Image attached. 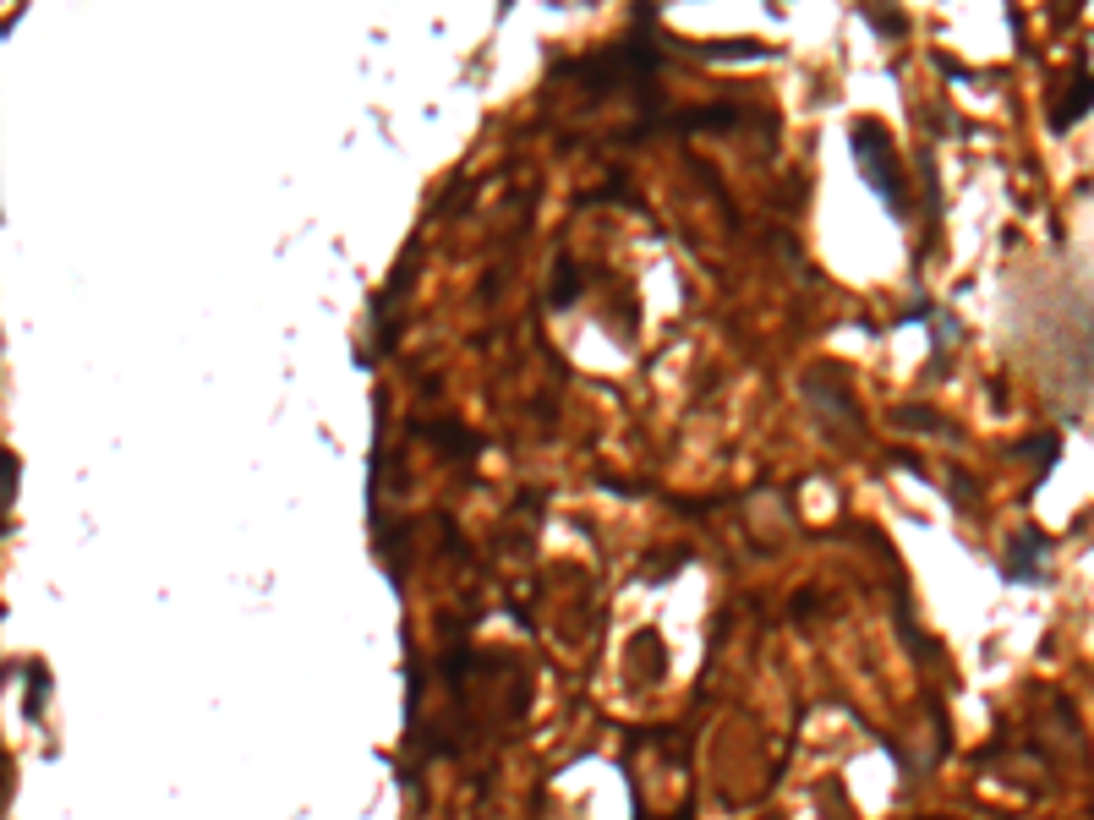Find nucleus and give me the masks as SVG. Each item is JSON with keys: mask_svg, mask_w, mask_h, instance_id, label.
I'll list each match as a JSON object with an SVG mask.
<instances>
[{"mask_svg": "<svg viewBox=\"0 0 1094 820\" xmlns=\"http://www.w3.org/2000/svg\"><path fill=\"white\" fill-rule=\"evenodd\" d=\"M898 427H941V416L930 405H903L898 410Z\"/></svg>", "mask_w": 1094, "mask_h": 820, "instance_id": "obj_10", "label": "nucleus"}, {"mask_svg": "<svg viewBox=\"0 0 1094 820\" xmlns=\"http://www.w3.org/2000/svg\"><path fill=\"white\" fill-rule=\"evenodd\" d=\"M1045 547H1051V542H1045L1040 531H1023V536H1012V542H1007V558H1002V574H1007L1012 585H1029V580L1040 585V580H1045V564H1040V558H1045Z\"/></svg>", "mask_w": 1094, "mask_h": 820, "instance_id": "obj_4", "label": "nucleus"}, {"mask_svg": "<svg viewBox=\"0 0 1094 820\" xmlns=\"http://www.w3.org/2000/svg\"><path fill=\"white\" fill-rule=\"evenodd\" d=\"M859 17H865V22H870V28H876V33H881V39H898V33H903V28H909V22H903V17H898V11H876V6H859Z\"/></svg>", "mask_w": 1094, "mask_h": 820, "instance_id": "obj_7", "label": "nucleus"}, {"mask_svg": "<svg viewBox=\"0 0 1094 820\" xmlns=\"http://www.w3.org/2000/svg\"><path fill=\"white\" fill-rule=\"evenodd\" d=\"M848 154H854V170L865 175V186L881 197V208H887L892 219L909 214L903 175H898V164H892V143H887V132H881L876 121H854V126H848Z\"/></svg>", "mask_w": 1094, "mask_h": 820, "instance_id": "obj_1", "label": "nucleus"}, {"mask_svg": "<svg viewBox=\"0 0 1094 820\" xmlns=\"http://www.w3.org/2000/svg\"><path fill=\"white\" fill-rule=\"evenodd\" d=\"M1023 454H1034V482H1045V476L1056 471V460H1062V443H1056V432H1040V438H1023Z\"/></svg>", "mask_w": 1094, "mask_h": 820, "instance_id": "obj_6", "label": "nucleus"}, {"mask_svg": "<svg viewBox=\"0 0 1094 820\" xmlns=\"http://www.w3.org/2000/svg\"><path fill=\"white\" fill-rule=\"evenodd\" d=\"M799 389H805L810 416H816V427L826 432V438H848V432L859 427L854 389H848V372L837 367V361H821V367H810L805 378H799Z\"/></svg>", "mask_w": 1094, "mask_h": 820, "instance_id": "obj_2", "label": "nucleus"}, {"mask_svg": "<svg viewBox=\"0 0 1094 820\" xmlns=\"http://www.w3.org/2000/svg\"><path fill=\"white\" fill-rule=\"evenodd\" d=\"M662 66V50L651 44V33H635L630 44L608 55H591V61H558L553 72L564 77H586V82H630V77H651Z\"/></svg>", "mask_w": 1094, "mask_h": 820, "instance_id": "obj_3", "label": "nucleus"}, {"mask_svg": "<svg viewBox=\"0 0 1094 820\" xmlns=\"http://www.w3.org/2000/svg\"><path fill=\"white\" fill-rule=\"evenodd\" d=\"M580 285H586V279L575 274V268L569 263H558V285H553V307H569V301L580 296Z\"/></svg>", "mask_w": 1094, "mask_h": 820, "instance_id": "obj_8", "label": "nucleus"}, {"mask_svg": "<svg viewBox=\"0 0 1094 820\" xmlns=\"http://www.w3.org/2000/svg\"><path fill=\"white\" fill-rule=\"evenodd\" d=\"M1089 115V66L1078 61V77H1073V88H1067V99L1051 110V132H1067V126H1078Z\"/></svg>", "mask_w": 1094, "mask_h": 820, "instance_id": "obj_5", "label": "nucleus"}, {"mask_svg": "<svg viewBox=\"0 0 1094 820\" xmlns=\"http://www.w3.org/2000/svg\"><path fill=\"white\" fill-rule=\"evenodd\" d=\"M892 465H903V471H925V465H919V454H909V449L892 454Z\"/></svg>", "mask_w": 1094, "mask_h": 820, "instance_id": "obj_12", "label": "nucleus"}, {"mask_svg": "<svg viewBox=\"0 0 1094 820\" xmlns=\"http://www.w3.org/2000/svg\"><path fill=\"white\" fill-rule=\"evenodd\" d=\"M28 684H33V695H28V717H39V706H44V689H50V673H44L39 662H28Z\"/></svg>", "mask_w": 1094, "mask_h": 820, "instance_id": "obj_9", "label": "nucleus"}, {"mask_svg": "<svg viewBox=\"0 0 1094 820\" xmlns=\"http://www.w3.org/2000/svg\"><path fill=\"white\" fill-rule=\"evenodd\" d=\"M969 487H974V482H969V476H963V471H952V487H947V498H952V509H963V514H969V509H974V492H969Z\"/></svg>", "mask_w": 1094, "mask_h": 820, "instance_id": "obj_11", "label": "nucleus"}]
</instances>
